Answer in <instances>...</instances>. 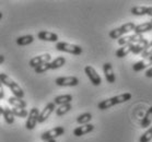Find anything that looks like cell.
I'll return each mask as SVG.
<instances>
[{"instance_id": "1", "label": "cell", "mask_w": 152, "mask_h": 142, "mask_svg": "<svg viewBox=\"0 0 152 142\" xmlns=\"http://www.w3.org/2000/svg\"><path fill=\"white\" fill-rule=\"evenodd\" d=\"M130 98H132V94L130 93H124V94H121V95H116V96H113L111 98H107V100H104L102 102H100L97 104V108L101 109V111H105V109H108V108L113 107L115 105L128 102Z\"/></svg>"}, {"instance_id": "2", "label": "cell", "mask_w": 152, "mask_h": 142, "mask_svg": "<svg viewBox=\"0 0 152 142\" xmlns=\"http://www.w3.org/2000/svg\"><path fill=\"white\" fill-rule=\"evenodd\" d=\"M0 82L2 84H4V85H7V87L12 91V93L14 94L15 97L22 98V97L24 96V92L21 89L20 85L18 83H15L8 74H6V73H0Z\"/></svg>"}, {"instance_id": "3", "label": "cell", "mask_w": 152, "mask_h": 142, "mask_svg": "<svg viewBox=\"0 0 152 142\" xmlns=\"http://www.w3.org/2000/svg\"><path fill=\"white\" fill-rule=\"evenodd\" d=\"M135 23L132 22H128V23H125L121 26V28H114L110 32V37L113 38V39H119L121 37H123V35L128 34L129 32H132L135 30Z\"/></svg>"}, {"instance_id": "4", "label": "cell", "mask_w": 152, "mask_h": 142, "mask_svg": "<svg viewBox=\"0 0 152 142\" xmlns=\"http://www.w3.org/2000/svg\"><path fill=\"white\" fill-rule=\"evenodd\" d=\"M56 49L59 52H69L72 55H81L82 54V48L78 45H73V44H69V43L65 42H59L56 44Z\"/></svg>"}, {"instance_id": "5", "label": "cell", "mask_w": 152, "mask_h": 142, "mask_svg": "<svg viewBox=\"0 0 152 142\" xmlns=\"http://www.w3.org/2000/svg\"><path fill=\"white\" fill-rule=\"evenodd\" d=\"M65 133V129L64 127H55V128L50 129L48 131L42 133L41 139L43 141H48V140H55L57 137H60Z\"/></svg>"}, {"instance_id": "6", "label": "cell", "mask_w": 152, "mask_h": 142, "mask_svg": "<svg viewBox=\"0 0 152 142\" xmlns=\"http://www.w3.org/2000/svg\"><path fill=\"white\" fill-rule=\"evenodd\" d=\"M143 36L139 34H132V35H127V36H123L118 39V44L121 46L125 45H134L137 43H140L143 39Z\"/></svg>"}, {"instance_id": "7", "label": "cell", "mask_w": 152, "mask_h": 142, "mask_svg": "<svg viewBox=\"0 0 152 142\" xmlns=\"http://www.w3.org/2000/svg\"><path fill=\"white\" fill-rule=\"evenodd\" d=\"M55 83L58 87H77L79 84V79L76 76H60L56 79Z\"/></svg>"}, {"instance_id": "8", "label": "cell", "mask_w": 152, "mask_h": 142, "mask_svg": "<svg viewBox=\"0 0 152 142\" xmlns=\"http://www.w3.org/2000/svg\"><path fill=\"white\" fill-rule=\"evenodd\" d=\"M38 115H39L38 108H36V107L32 108L31 111L28 113V119H26V124H25L26 129L33 130V129L36 127V124H37V120H38Z\"/></svg>"}, {"instance_id": "9", "label": "cell", "mask_w": 152, "mask_h": 142, "mask_svg": "<svg viewBox=\"0 0 152 142\" xmlns=\"http://www.w3.org/2000/svg\"><path fill=\"white\" fill-rule=\"evenodd\" d=\"M84 72H86V74L88 76V78L90 79L91 83L93 84V85L97 87V85H100V84L102 83L101 76H99V73L96 72V70L94 69L93 67L86 66V68H84Z\"/></svg>"}, {"instance_id": "10", "label": "cell", "mask_w": 152, "mask_h": 142, "mask_svg": "<svg viewBox=\"0 0 152 142\" xmlns=\"http://www.w3.org/2000/svg\"><path fill=\"white\" fill-rule=\"evenodd\" d=\"M50 59H52V56L49 55V54H44V55H39V56H36L34 58H32L30 60V67L32 68H36L38 67L39 65L42 63H50Z\"/></svg>"}, {"instance_id": "11", "label": "cell", "mask_w": 152, "mask_h": 142, "mask_svg": "<svg viewBox=\"0 0 152 142\" xmlns=\"http://www.w3.org/2000/svg\"><path fill=\"white\" fill-rule=\"evenodd\" d=\"M55 106L56 105L54 104V102H52V103H48V104L46 105L45 108L42 111V113H39V115H38V120L37 122H39V124H43L44 121L47 120V118L52 115V113L54 111H55Z\"/></svg>"}, {"instance_id": "12", "label": "cell", "mask_w": 152, "mask_h": 142, "mask_svg": "<svg viewBox=\"0 0 152 142\" xmlns=\"http://www.w3.org/2000/svg\"><path fill=\"white\" fill-rule=\"evenodd\" d=\"M103 71L104 74H105V79L108 83H114L116 78H115L114 74V70H113V67H112V63H105L103 65Z\"/></svg>"}, {"instance_id": "13", "label": "cell", "mask_w": 152, "mask_h": 142, "mask_svg": "<svg viewBox=\"0 0 152 142\" xmlns=\"http://www.w3.org/2000/svg\"><path fill=\"white\" fill-rule=\"evenodd\" d=\"M37 37L41 41H46V42H57L58 41V35L48 31H41L37 34Z\"/></svg>"}, {"instance_id": "14", "label": "cell", "mask_w": 152, "mask_h": 142, "mask_svg": "<svg viewBox=\"0 0 152 142\" xmlns=\"http://www.w3.org/2000/svg\"><path fill=\"white\" fill-rule=\"evenodd\" d=\"M94 130V126L91 125V124H86V125H82L80 127H77L75 130H73V135L76 137H81L83 135H86L89 132L93 131Z\"/></svg>"}, {"instance_id": "15", "label": "cell", "mask_w": 152, "mask_h": 142, "mask_svg": "<svg viewBox=\"0 0 152 142\" xmlns=\"http://www.w3.org/2000/svg\"><path fill=\"white\" fill-rule=\"evenodd\" d=\"M148 44H149L148 41H147L145 38H143L140 43H137V44H134V45H132V54H135V55L141 54V52L145 50V48L147 47V45H148Z\"/></svg>"}, {"instance_id": "16", "label": "cell", "mask_w": 152, "mask_h": 142, "mask_svg": "<svg viewBox=\"0 0 152 142\" xmlns=\"http://www.w3.org/2000/svg\"><path fill=\"white\" fill-rule=\"evenodd\" d=\"M150 31H152L151 22H145V23H142V24L136 25L135 30H134L135 34H139V35H142L145 32H150Z\"/></svg>"}, {"instance_id": "17", "label": "cell", "mask_w": 152, "mask_h": 142, "mask_svg": "<svg viewBox=\"0 0 152 142\" xmlns=\"http://www.w3.org/2000/svg\"><path fill=\"white\" fill-rule=\"evenodd\" d=\"M149 66H152V61L150 59H143V60H140L138 63H136L134 66H132V70L138 72V71H141V70L148 68Z\"/></svg>"}, {"instance_id": "18", "label": "cell", "mask_w": 152, "mask_h": 142, "mask_svg": "<svg viewBox=\"0 0 152 142\" xmlns=\"http://www.w3.org/2000/svg\"><path fill=\"white\" fill-rule=\"evenodd\" d=\"M72 100V95L70 94H65V95H59L56 96L54 100V104L55 105H65L70 104V102Z\"/></svg>"}, {"instance_id": "19", "label": "cell", "mask_w": 152, "mask_h": 142, "mask_svg": "<svg viewBox=\"0 0 152 142\" xmlns=\"http://www.w3.org/2000/svg\"><path fill=\"white\" fill-rule=\"evenodd\" d=\"M8 102H9V104L12 105L13 107H17V108H25L26 107V105L28 103L23 100L22 98H18L15 96H12V97H9L8 98Z\"/></svg>"}, {"instance_id": "20", "label": "cell", "mask_w": 152, "mask_h": 142, "mask_svg": "<svg viewBox=\"0 0 152 142\" xmlns=\"http://www.w3.org/2000/svg\"><path fill=\"white\" fill-rule=\"evenodd\" d=\"M151 122H152V106H150L148 108L147 113H145V117L142 118L140 126H141L142 128H148V127H150Z\"/></svg>"}, {"instance_id": "21", "label": "cell", "mask_w": 152, "mask_h": 142, "mask_svg": "<svg viewBox=\"0 0 152 142\" xmlns=\"http://www.w3.org/2000/svg\"><path fill=\"white\" fill-rule=\"evenodd\" d=\"M132 52V45H125L121 46V48H118L115 52V55L117 58H124Z\"/></svg>"}, {"instance_id": "22", "label": "cell", "mask_w": 152, "mask_h": 142, "mask_svg": "<svg viewBox=\"0 0 152 142\" xmlns=\"http://www.w3.org/2000/svg\"><path fill=\"white\" fill-rule=\"evenodd\" d=\"M34 41V36L33 35H24V36H21L17 39V44L19 46H26L32 44Z\"/></svg>"}, {"instance_id": "23", "label": "cell", "mask_w": 152, "mask_h": 142, "mask_svg": "<svg viewBox=\"0 0 152 142\" xmlns=\"http://www.w3.org/2000/svg\"><path fill=\"white\" fill-rule=\"evenodd\" d=\"M2 115H4V118L7 124L11 125V124L14 122V115H13V113H12V109H11V108H9V107L4 108Z\"/></svg>"}, {"instance_id": "24", "label": "cell", "mask_w": 152, "mask_h": 142, "mask_svg": "<svg viewBox=\"0 0 152 142\" xmlns=\"http://www.w3.org/2000/svg\"><path fill=\"white\" fill-rule=\"evenodd\" d=\"M65 63H66L65 57H57L56 59H54L53 61L49 63V67H50V69H58V68L64 66Z\"/></svg>"}, {"instance_id": "25", "label": "cell", "mask_w": 152, "mask_h": 142, "mask_svg": "<svg viewBox=\"0 0 152 142\" xmlns=\"http://www.w3.org/2000/svg\"><path fill=\"white\" fill-rule=\"evenodd\" d=\"M91 119H92V115L90 113H84L77 117V122L80 125H86L89 124V121H91Z\"/></svg>"}, {"instance_id": "26", "label": "cell", "mask_w": 152, "mask_h": 142, "mask_svg": "<svg viewBox=\"0 0 152 142\" xmlns=\"http://www.w3.org/2000/svg\"><path fill=\"white\" fill-rule=\"evenodd\" d=\"M147 9L148 7H143V6H137V7H134L130 10L132 14L134 15H137V17H140V15H145L147 14Z\"/></svg>"}, {"instance_id": "27", "label": "cell", "mask_w": 152, "mask_h": 142, "mask_svg": "<svg viewBox=\"0 0 152 142\" xmlns=\"http://www.w3.org/2000/svg\"><path fill=\"white\" fill-rule=\"evenodd\" d=\"M71 104H65V105H60L57 109H56V115L57 116H64L65 114H67L68 111H71Z\"/></svg>"}, {"instance_id": "28", "label": "cell", "mask_w": 152, "mask_h": 142, "mask_svg": "<svg viewBox=\"0 0 152 142\" xmlns=\"http://www.w3.org/2000/svg\"><path fill=\"white\" fill-rule=\"evenodd\" d=\"M11 109H12V113H13L14 116H18V117H21V118H24V117H28V111L24 109V108L13 107V108H11Z\"/></svg>"}, {"instance_id": "29", "label": "cell", "mask_w": 152, "mask_h": 142, "mask_svg": "<svg viewBox=\"0 0 152 142\" xmlns=\"http://www.w3.org/2000/svg\"><path fill=\"white\" fill-rule=\"evenodd\" d=\"M150 140H152V127H150L139 139L140 142H149Z\"/></svg>"}, {"instance_id": "30", "label": "cell", "mask_w": 152, "mask_h": 142, "mask_svg": "<svg viewBox=\"0 0 152 142\" xmlns=\"http://www.w3.org/2000/svg\"><path fill=\"white\" fill-rule=\"evenodd\" d=\"M49 69H50V67H49V63H42V65H39L38 67L34 68L35 72L36 73H44V72H46V71H48Z\"/></svg>"}, {"instance_id": "31", "label": "cell", "mask_w": 152, "mask_h": 142, "mask_svg": "<svg viewBox=\"0 0 152 142\" xmlns=\"http://www.w3.org/2000/svg\"><path fill=\"white\" fill-rule=\"evenodd\" d=\"M151 55H152V41L149 43L148 45H147V47L145 48V50L141 52V56L143 57V59L149 58Z\"/></svg>"}, {"instance_id": "32", "label": "cell", "mask_w": 152, "mask_h": 142, "mask_svg": "<svg viewBox=\"0 0 152 142\" xmlns=\"http://www.w3.org/2000/svg\"><path fill=\"white\" fill-rule=\"evenodd\" d=\"M4 97V85L0 82V100H2Z\"/></svg>"}, {"instance_id": "33", "label": "cell", "mask_w": 152, "mask_h": 142, "mask_svg": "<svg viewBox=\"0 0 152 142\" xmlns=\"http://www.w3.org/2000/svg\"><path fill=\"white\" fill-rule=\"evenodd\" d=\"M145 76H147V78H152V67L149 68V69L145 71Z\"/></svg>"}, {"instance_id": "34", "label": "cell", "mask_w": 152, "mask_h": 142, "mask_svg": "<svg viewBox=\"0 0 152 142\" xmlns=\"http://www.w3.org/2000/svg\"><path fill=\"white\" fill-rule=\"evenodd\" d=\"M147 14L150 15V17H152V7H148V9H147Z\"/></svg>"}, {"instance_id": "35", "label": "cell", "mask_w": 152, "mask_h": 142, "mask_svg": "<svg viewBox=\"0 0 152 142\" xmlns=\"http://www.w3.org/2000/svg\"><path fill=\"white\" fill-rule=\"evenodd\" d=\"M4 57L2 55H0V65L4 63Z\"/></svg>"}, {"instance_id": "36", "label": "cell", "mask_w": 152, "mask_h": 142, "mask_svg": "<svg viewBox=\"0 0 152 142\" xmlns=\"http://www.w3.org/2000/svg\"><path fill=\"white\" fill-rule=\"evenodd\" d=\"M2 113H4V107L0 106V115H2Z\"/></svg>"}, {"instance_id": "37", "label": "cell", "mask_w": 152, "mask_h": 142, "mask_svg": "<svg viewBox=\"0 0 152 142\" xmlns=\"http://www.w3.org/2000/svg\"><path fill=\"white\" fill-rule=\"evenodd\" d=\"M44 142H56V140H48V141H44Z\"/></svg>"}, {"instance_id": "38", "label": "cell", "mask_w": 152, "mask_h": 142, "mask_svg": "<svg viewBox=\"0 0 152 142\" xmlns=\"http://www.w3.org/2000/svg\"><path fill=\"white\" fill-rule=\"evenodd\" d=\"M148 59H150V60H151V61H152V55L151 56H150V57H149V58Z\"/></svg>"}, {"instance_id": "39", "label": "cell", "mask_w": 152, "mask_h": 142, "mask_svg": "<svg viewBox=\"0 0 152 142\" xmlns=\"http://www.w3.org/2000/svg\"><path fill=\"white\" fill-rule=\"evenodd\" d=\"M1 17H2V13H1V12H0V19H1Z\"/></svg>"}, {"instance_id": "40", "label": "cell", "mask_w": 152, "mask_h": 142, "mask_svg": "<svg viewBox=\"0 0 152 142\" xmlns=\"http://www.w3.org/2000/svg\"><path fill=\"white\" fill-rule=\"evenodd\" d=\"M151 24H152V20H151Z\"/></svg>"}]
</instances>
